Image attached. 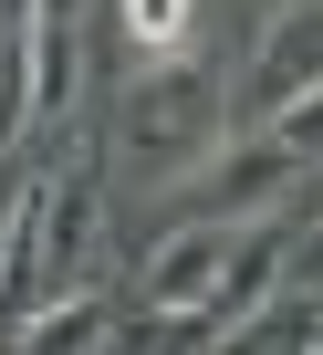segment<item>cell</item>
<instances>
[{"label":"cell","mask_w":323,"mask_h":355,"mask_svg":"<svg viewBox=\"0 0 323 355\" xmlns=\"http://www.w3.org/2000/svg\"><path fill=\"white\" fill-rule=\"evenodd\" d=\"M302 84H323V0H282V11H271V32H261V53H250L240 105H250V115H271V105H292Z\"/></svg>","instance_id":"4"},{"label":"cell","mask_w":323,"mask_h":355,"mask_svg":"<svg viewBox=\"0 0 323 355\" xmlns=\"http://www.w3.org/2000/svg\"><path fill=\"white\" fill-rule=\"evenodd\" d=\"M302 178H313V167H302L271 125H250V136H219V146L188 167L178 209H188V220H250V209H282Z\"/></svg>","instance_id":"2"},{"label":"cell","mask_w":323,"mask_h":355,"mask_svg":"<svg viewBox=\"0 0 323 355\" xmlns=\"http://www.w3.org/2000/svg\"><path fill=\"white\" fill-rule=\"evenodd\" d=\"M230 241H240V220H178L167 241L146 251L136 303H156V313H209V293H219V272H230Z\"/></svg>","instance_id":"3"},{"label":"cell","mask_w":323,"mask_h":355,"mask_svg":"<svg viewBox=\"0 0 323 355\" xmlns=\"http://www.w3.org/2000/svg\"><path fill=\"white\" fill-rule=\"evenodd\" d=\"M250 125H271V136H282L302 167H323V84H302L292 105H271V115H250Z\"/></svg>","instance_id":"7"},{"label":"cell","mask_w":323,"mask_h":355,"mask_svg":"<svg viewBox=\"0 0 323 355\" xmlns=\"http://www.w3.org/2000/svg\"><path fill=\"white\" fill-rule=\"evenodd\" d=\"M115 324H125V293H94V282H84V293H42V303L11 324V345H32V355H42V345H115Z\"/></svg>","instance_id":"6"},{"label":"cell","mask_w":323,"mask_h":355,"mask_svg":"<svg viewBox=\"0 0 323 355\" xmlns=\"http://www.w3.org/2000/svg\"><path fill=\"white\" fill-rule=\"evenodd\" d=\"M230 94H219V73L199 63V53H146L136 73H125V94H115V157L136 167V178H167V167H199L230 125Z\"/></svg>","instance_id":"1"},{"label":"cell","mask_w":323,"mask_h":355,"mask_svg":"<svg viewBox=\"0 0 323 355\" xmlns=\"http://www.w3.org/2000/svg\"><path fill=\"white\" fill-rule=\"evenodd\" d=\"M115 21H125V42L167 53V42H178V21H188V0H115Z\"/></svg>","instance_id":"8"},{"label":"cell","mask_w":323,"mask_h":355,"mask_svg":"<svg viewBox=\"0 0 323 355\" xmlns=\"http://www.w3.org/2000/svg\"><path fill=\"white\" fill-rule=\"evenodd\" d=\"M42 241H53V282L94 272V241H104V189H94V167H53L42 178Z\"/></svg>","instance_id":"5"}]
</instances>
